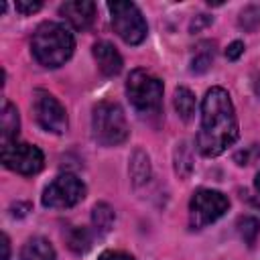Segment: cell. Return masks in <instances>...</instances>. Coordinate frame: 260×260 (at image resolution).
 <instances>
[{
	"label": "cell",
	"mask_w": 260,
	"mask_h": 260,
	"mask_svg": "<svg viewBox=\"0 0 260 260\" xmlns=\"http://www.w3.org/2000/svg\"><path fill=\"white\" fill-rule=\"evenodd\" d=\"M242 53H244V43H242V41H234V43L225 49V57L232 59V61H236Z\"/></svg>",
	"instance_id": "obj_24"
},
{
	"label": "cell",
	"mask_w": 260,
	"mask_h": 260,
	"mask_svg": "<svg viewBox=\"0 0 260 260\" xmlns=\"http://www.w3.org/2000/svg\"><path fill=\"white\" fill-rule=\"evenodd\" d=\"M203 16H205V14H199V16H197V22H193V30H197L201 24H207V22H209V18H203Z\"/></svg>",
	"instance_id": "obj_27"
},
{
	"label": "cell",
	"mask_w": 260,
	"mask_h": 260,
	"mask_svg": "<svg viewBox=\"0 0 260 260\" xmlns=\"http://www.w3.org/2000/svg\"><path fill=\"white\" fill-rule=\"evenodd\" d=\"M32 112L41 128L53 134H63L67 130V114L55 95L45 89H37L32 93Z\"/></svg>",
	"instance_id": "obj_9"
},
{
	"label": "cell",
	"mask_w": 260,
	"mask_h": 260,
	"mask_svg": "<svg viewBox=\"0 0 260 260\" xmlns=\"http://www.w3.org/2000/svg\"><path fill=\"white\" fill-rule=\"evenodd\" d=\"M114 219H116V213L108 203H98L91 211V221L98 234H108L114 228Z\"/></svg>",
	"instance_id": "obj_15"
},
{
	"label": "cell",
	"mask_w": 260,
	"mask_h": 260,
	"mask_svg": "<svg viewBox=\"0 0 260 260\" xmlns=\"http://www.w3.org/2000/svg\"><path fill=\"white\" fill-rule=\"evenodd\" d=\"M256 156H260V146H258V144H252V146H248V148L236 152V154H234V160H236L238 165H250Z\"/></svg>",
	"instance_id": "obj_22"
},
{
	"label": "cell",
	"mask_w": 260,
	"mask_h": 260,
	"mask_svg": "<svg viewBox=\"0 0 260 260\" xmlns=\"http://www.w3.org/2000/svg\"><path fill=\"white\" fill-rule=\"evenodd\" d=\"M215 57V49H213V43L209 41H201L195 51H193V59H191V71L193 73H203L209 69L211 61Z\"/></svg>",
	"instance_id": "obj_14"
},
{
	"label": "cell",
	"mask_w": 260,
	"mask_h": 260,
	"mask_svg": "<svg viewBox=\"0 0 260 260\" xmlns=\"http://www.w3.org/2000/svg\"><path fill=\"white\" fill-rule=\"evenodd\" d=\"M91 130L100 144L116 146L128 138V124L122 108L114 102H100L91 114Z\"/></svg>",
	"instance_id": "obj_3"
},
{
	"label": "cell",
	"mask_w": 260,
	"mask_h": 260,
	"mask_svg": "<svg viewBox=\"0 0 260 260\" xmlns=\"http://www.w3.org/2000/svg\"><path fill=\"white\" fill-rule=\"evenodd\" d=\"M41 6H43L41 0H18V2H16V10L22 12V14H32V12H37Z\"/></svg>",
	"instance_id": "obj_23"
},
{
	"label": "cell",
	"mask_w": 260,
	"mask_h": 260,
	"mask_svg": "<svg viewBox=\"0 0 260 260\" xmlns=\"http://www.w3.org/2000/svg\"><path fill=\"white\" fill-rule=\"evenodd\" d=\"M126 93L130 104L142 112H156L162 104V81L146 69H134L126 81Z\"/></svg>",
	"instance_id": "obj_4"
},
{
	"label": "cell",
	"mask_w": 260,
	"mask_h": 260,
	"mask_svg": "<svg viewBox=\"0 0 260 260\" xmlns=\"http://www.w3.org/2000/svg\"><path fill=\"white\" fill-rule=\"evenodd\" d=\"M73 35L59 22H43L30 39L32 57L45 67H61L73 53Z\"/></svg>",
	"instance_id": "obj_2"
},
{
	"label": "cell",
	"mask_w": 260,
	"mask_h": 260,
	"mask_svg": "<svg viewBox=\"0 0 260 260\" xmlns=\"http://www.w3.org/2000/svg\"><path fill=\"white\" fill-rule=\"evenodd\" d=\"M238 138V118L230 93L223 87H211L201 102V128L197 146L203 156H217Z\"/></svg>",
	"instance_id": "obj_1"
},
{
	"label": "cell",
	"mask_w": 260,
	"mask_h": 260,
	"mask_svg": "<svg viewBox=\"0 0 260 260\" xmlns=\"http://www.w3.org/2000/svg\"><path fill=\"white\" fill-rule=\"evenodd\" d=\"M238 234H240V238H242L248 246H252V244L256 242L258 234H260V221H258L256 217H252V215L240 217V219H238Z\"/></svg>",
	"instance_id": "obj_20"
},
{
	"label": "cell",
	"mask_w": 260,
	"mask_h": 260,
	"mask_svg": "<svg viewBox=\"0 0 260 260\" xmlns=\"http://www.w3.org/2000/svg\"><path fill=\"white\" fill-rule=\"evenodd\" d=\"M93 57H95V63L100 67V71L106 75V77H114L122 71V57L120 53L116 51V47L108 41H100L93 45Z\"/></svg>",
	"instance_id": "obj_11"
},
{
	"label": "cell",
	"mask_w": 260,
	"mask_h": 260,
	"mask_svg": "<svg viewBox=\"0 0 260 260\" xmlns=\"http://www.w3.org/2000/svg\"><path fill=\"white\" fill-rule=\"evenodd\" d=\"M175 110L185 122L191 120V116L195 114V95L187 87L175 89Z\"/></svg>",
	"instance_id": "obj_17"
},
{
	"label": "cell",
	"mask_w": 260,
	"mask_h": 260,
	"mask_svg": "<svg viewBox=\"0 0 260 260\" xmlns=\"http://www.w3.org/2000/svg\"><path fill=\"white\" fill-rule=\"evenodd\" d=\"M20 258L22 260H55V248L45 238H30L22 246Z\"/></svg>",
	"instance_id": "obj_13"
},
{
	"label": "cell",
	"mask_w": 260,
	"mask_h": 260,
	"mask_svg": "<svg viewBox=\"0 0 260 260\" xmlns=\"http://www.w3.org/2000/svg\"><path fill=\"white\" fill-rule=\"evenodd\" d=\"M85 197V185L71 173L55 177L43 191V205L51 209H67Z\"/></svg>",
	"instance_id": "obj_7"
},
{
	"label": "cell",
	"mask_w": 260,
	"mask_h": 260,
	"mask_svg": "<svg viewBox=\"0 0 260 260\" xmlns=\"http://www.w3.org/2000/svg\"><path fill=\"white\" fill-rule=\"evenodd\" d=\"M61 16H65V20L77 28V30H85L91 26L93 18H95V4L89 0H71L61 4L59 8Z\"/></svg>",
	"instance_id": "obj_10"
},
{
	"label": "cell",
	"mask_w": 260,
	"mask_h": 260,
	"mask_svg": "<svg viewBox=\"0 0 260 260\" xmlns=\"http://www.w3.org/2000/svg\"><path fill=\"white\" fill-rule=\"evenodd\" d=\"M254 187H256V191L260 193V171L256 173V179H254Z\"/></svg>",
	"instance_id": "obj_28"
},
{
	"label": "cell",
	"mask_w": 260,
	"mask_h": 260,
	"mask_svg": "<svg viewBox=\"0 0 260 260\" xmlns=\"http://www.w3.org/2000/svg\"><path fill=\"white\" fill-rule=\"evenodd\" d=\"M2 162L6 169L20 175H35L43 169L45 156L39 146L28 142H8L2 144Z\"/></svg>",
	"instance_id": "obj_8"
},
{
	"label": "cell",
	"mask_w": 260,
	"mask_h": 260,
	"mask_svg": "<svg viewBox=\"0 0 260 260\" xmlns=\"http://www.w3.org/2000/svg\"><path fill=\"white\" fill-rule=\"evenodd\" d=\"M65 238H67V246L77 254L87 252L89 246H91V236L85 228H71Z\"/></svg>",
	"instance_id": "obj_19"
},
{
	"label": "cell",
	"mask_w": 260,
	"mask_h": 260,
	"mask_svg": "<svg viewBox=\"0 0 260 260\" xmlns=\"http://www.w3.org/2000/svg\"><path fill=\"white\" fill-rule=\"evenodd\" d=\"M175 171L183 179L189 177L193 171V152H191V146L187 142H181L175 148Z\"/></svg>",
	"instance_id": "obj_18"
},
{
	"label": "cell",
	"mask_w": 260,
	"mask_h": 260,
	"mask_svg": "<svg viewBox=\"0 0 260 260\" xmlns=\"http://www.w3.org/2000/svg\"><path fill=\"white\" fill-rule=\"evenodd\" d=\"M130 177H132L134 185H142L150 177V162L142 150H136L130 158Z\"/></svg>",
	"instance_id": "obj_16"
},
{
	"label": "cell",
	"mask_w": 260,
	"mask_h": 260,
	"mask_svg": "<svg viewBox=\"0 0 260 260\" xmlns=\"http://www.w3.org/2000/svg\"><path fill=\"white\" fill-rule=\"evenodd\" d=\"M18 126H20L18 110H16L8 100H4V104H2V114H0L2 144H8V142H14V140H16V136H18Z\"/></svg>",
	"instance_id": "obj_12"
},
{
	"label": "cell",
	"mask_w": 260,
	"mask_h": 260,
	"mask_svg": "<svg viewBox=\"0 0 260 260\" xmlns=\"http://www.w3.org/2000/svg\"><path fill=\"white\" fill-rule=\"evenodd\" d=\"M112 14V26L118 32V37L128 45H138L146 39V20L136 4L132 2H110L108 4Z\"/></svg>",
	"instance_id": "obj_5"
},
{
	"label": "cell",
	"mask_w": 260,
	"mask_h": 260,
	"mask_svg": "<svg viewBox=\"0 0 260 260\" xmlns=\"http://www.w3.org/2000/svg\"><path fill=\"white\" fill-rule=\"evenodd\" d=\"M98 260H134V258L126 252H104Z\"/></svg>",
	"instance_id": "obj_25"
},
{
	"label": "cell",
	"mask_w": 260,
	"mask_h": 260,
	"mask_svg": "<svg viewBox=\"0 0 260 260\" xmlns=\"http://www.w3.org/2000/svg\"><path fill=\"white\" fill-rule=\"evenodd\" d=\"M230 207V199L215 189H199L189 201V221L193 228H205L219 219Z\"/></svg>",
	"instance_id": "obj_6"
},
{
	"label": "cell",
	"mask_w": 260,
	"mask_h": 260,
	"mask_svg": "<svg viewBox=\"0 0 260 260\" xmlns=\"http://www.w3.org/2000/svg\"><path fill=\"white\" fill-rule=\"evenodd\" d=\"M10 258V244H8V238L2 236V260H8Z\"/></svg>",
	"instance_id": "obj_26"
},
{
	"label": "cell",
	"mask_w": 260,
	"mask_h": 260,
	"mask_svg": "<svg viewBox=\"0 0 260 260\" xmlns=\"http://www.w3.org/2000/svg\"><path fill=\"white\" fill-rule=\"evenodd\" d=\"M240 24L248 30H254L260 24V8L258 6H248L240 16Z\"/></svg>",
	"instance_id": "obj_21"
}]
</instances>
